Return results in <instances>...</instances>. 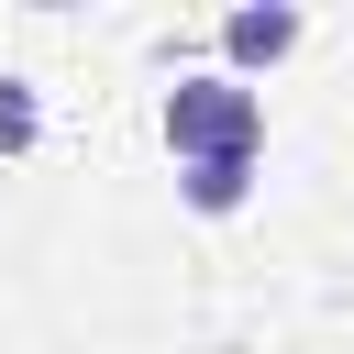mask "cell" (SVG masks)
<instances>
[{
  "label": "cell",
  "instance_id": "6da1fadb",
  "mask_svg": "<svg viewBox=\"0 0 354 354\" xmlns=\"http://www.w3.org/2000/svg\"><path fill=\"white\" fill-rule=\"evenodd\" d=\"M155 133H166V155H177V166H221V155L266 166V88H243V77L199 66V77H177V88L155 100Z\"/></svg>",
  "mask_w": 354,
  "mask_h": 354
},
{
  "label": "cell",
  "instance_id": "3957f363",
  "mask_svg": "<svg viewBox=\"0 0 354 354\" xmlns=\"http://www.w3.org/2000/svg\"><path fill=\"white\" fill-rule=\"evenodd\" d=\"M254 188H266V166H243V155H221V166H177V199H188L199 221H232Z\"/></svg>",
  "mask_w": 354,
  "mask_h": 354
},
{
  "label": "cell",
  "instance_id": "277c9868",
  "mask_svg": "<svg viewBox=\"0 0 354 354\" xmlns=\"http://www.w3.org/2000/svg\"><path fill=\"white\" fill-rule=\"evenodd\" d=\"M33 144H44V100L22 66H0V155H33Z\"/></svg>",
  "mask_w": 354,
  "mask_h": 354
},
{
  "label": "cell",
  "instance_id": "7a4b0ae2",
  "mask_svg": "<svg viewBox=\"0 0 354 354\" xmlns=\"http://www.w3.org/2000/svg\"><path fill=\"white\" fill-rule=\"evenodd\" d=\"M299 33H310V11L299 0H243V11H221V77H266V66H288L299 55Z\"/></svg>",
  "mask_w": 354,
  "mask_h": 354
}]
</instances>
